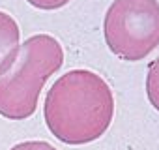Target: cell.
<instances>
[{"label": "cell", "instance_id": "obj_5", "mask_svg": "<svg viewBox=\"0 0 159 150\" xmlns=\"http://www.w3.org/2000/svg\"><path fill=\"white\" fill-rule=\"evenodd\" d=\"M146 96L153 109L159 111V56L153 58L148 66L146 73Z\"/></svg>", "mask_w": 159, "mask_h": 150}, {"label": "cell", "instance_id": "obj_1", "mask_svg": "<svg viewBox=\"0 0 159 150\" xmlns=\"http://www.w3.org/2000/svg\"><path fill=\"white\" fill-rule=\"evenodd\" d=\"M49 131L71 146L98 141L114 118V94L92 69H69L52 83L43 101Z\"/></svg>", "mask_w": 159, "mask_h": 150}, {"label": "cell", "instance_id": "obj_2", "mask_svg": "<svg viewBox=\"0 0 159 150\" xmlns=\"http://www.w3.org/2000/svg\"><path fill=\"white\" fill-rule=\"evenodd\" d=\"M64 64V49L51 34H34L21 43L13 66L0 77V115L10 120L30 118L51 75Z\"/></svg>", "mask_w": 159, "mask_h": 150}, {"label": "cell", "instance_id": "obj_4", "mask_svg": "<svg viewBox=\"0 0 159 150\" xmlns=\"http://www.w3.org/2000/svg\"><path fill=\"white\" fill-rule=\"evenodd\" d=\"M21 49V30L17 21L0 10V77L13 66Z\"/></svg>", "mask_w": 159, "mask_h": 150}, {"label": "cell", "instance_id": "obj_6", "mask_svg": "<svg viewBox=\"0 0 159 150\" xmlns=\"http://www.w3.org/2000/svg\"><path fill=\"white\" fill-rule=\"evenodd\" d=\"M10 150H58L56 146H52L51 143L47 141H38V139H32V141H23V143H17L15 146H11Z\"/></svg>", "mask_w": 159, "mask_h": 150}, {"label": "cell", "instance_id": "obj_3", "mask_svg": "<svg viewBox=\"0 0 159 150\" xmlns=\"http://www.w3.org/2000/svg\"><path fill=\"white\" fill-rule=\"evenodd\" d=\"M103 36L112 54L137 62L159 47L157 0H112L103 19Z\"/></svg>", "mask_w": 159, "mask_h": 150}, {"label": "cell", "instance_id": "obj_7", "mask_svg": "<svg viewBox=\"0 0 159 150\" xmlns=\"http://www.w3.org/2000/svg\"><path fill=\"white\" fill-rule=\"evenodd\" d=\"M30 2L34 8L38 10H45V12H51V10H58V8H64L66 4H69L71 0H26Z\"/></svg>", "mask_w": 159, "mask_h": 150}]
</instances>
